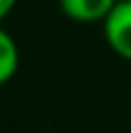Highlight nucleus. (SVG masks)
Returning a JSON list of instances; mask_svg holds the SVG:
<instances>
[{
	"label": "nucleus",
	"instance_id": "nucleus-3",
	"mask_svg": "<svg viewBox=\"0 0 131 133\" xmlns=\"http://www.w3.org/2000/svg\"><path fill=\"white\" fill-rule=\"evenodd\" d=\"M20 66V49L17 42L13 39V35L0 25V86L8 84Z\"/></svg>",
	"mask_w": 131,
	"mask_h": 133
},
{
	"label": "nucleus",
	"instance_id": "nucleus-4",
	"mask_svg": "<svg viewBox=\"0 0 131 133\" xmlns=\"http://www.w3.org/2000/svg\"><path fill=\"white\" fill-rule=\"evenodd\" d=\"M15 5H17V0H0V25H3V20L15 10Z\"/></svg>",
	"mask_w": 131,
	"mask_h": 133
},
{
	"label": "nucleus",
	"instance_id": "nucleus-1",
	"mask_svg": "<svg viewBox=\"0 0 131 133\" xmlns=\"http://www.w3.org/2000/svg\"><path fill=\"white\" fill-rule=\"evenodd\" d=\"M104 39L116 57L131 62V0H119L104 17Z\"/></svg>",
	"mask_w": 131,
	"mask_h": 133
},
{
	"label": "nucleus",
	"instance_id": "nucleus-2",
	"mask_svg": "<svg viewBox=\"0 0 131 133\" xmlns=\"http://www.w3.org/2000/svg\"><path fill=\"white\" fill-rule=\"evenodd\" d=\"M64 17L74 22H104L119 0H57Z\"/></svg>",
	"mask_w": 131,
	"mask_h": 133
}]
</instances>
